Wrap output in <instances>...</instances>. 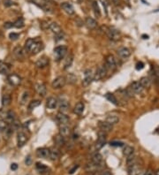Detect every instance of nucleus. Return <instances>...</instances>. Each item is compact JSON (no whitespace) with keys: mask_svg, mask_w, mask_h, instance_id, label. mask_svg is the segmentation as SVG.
Wrapping results in <instances>:
<instances>
[{"mask_svg":"<svg viewBox=\"0 0 159 175\" xmlns=\"http://www.w3.org/2000/svg\"><path fill=\"white\" fill-rule=\"evenodd\" d=\"M96 175H112L110 171H102V172H96Z\"/></svg>","mask_w":159,"mask_h":175,"instance_id":"603ef678","label":"nucleus"},{"mask_svg":"<svg viewBox=\"0 0 159 175\" xmlns=\"http://www.w3.org/2000/svg\"><path fill=\"white\" fill-rule=\"evenodd\" d=\"M35 90L41 97H44L47 92L46 87L43 83H37L35 85Z\"/></svg>","mask_w":159,"mask_h":175,"instance_id":"5701e85b","label":"nucleus"},{"mask_svg":"<svg viewBox=\"0 0 159 175\" xmlns=\"http://www.w3.org/2000/svg\"><path fill=\"white\" fill-rule=\"evenodd\" d=\"M31 161H32L31 157H30V156H27V158H26V161H25V163H26V165H27V166H29V165L31 164Z\"/></svg>","mask_w":159,"mask_h":175,"instance_id":"6e6d98bb","label":"nucleus"},{"mask_svg":"<svg viewBox=\"0 0 159 175\" xmlns=\"http://www.w3.org/2000/svg\"><path fill=\"white\" fill-rule=\"evenodd\" d=\"M78 167H79L78 166H75V167H74V168H73V170L69 171V174H73V173H74V172H75V171H76L77 169H78Z\"/></svg>","mask_w":159,"mask_h":175,"instance_id":"bf43d9fd","label":"nucleus"},{"mask_svg":"<svg viewBox=\"0 0 159 175\" xmlns=\"http://www.w3.org/2000/svg\"><path fill=\"white\" fill-rule=\"evenodd\" d=\"M92 8H93V11H94V13L95 15L99 18L101 16V11H100V8H99V5L97 4L96 1H93L92 2Z\"/></svg>","mask_w":159,"mask_h":175,"instance_id":"473e14b6","label":"nucleus"},{"mask_svg":"<svg viewBox=\"0 0 159 175\" xmlns=\"http://www.w3.org/2000/svg\"><path fill=\"white\" fill-rule=\"evenodd\" d=\"M13 55L15 56V58L17 59H23L25 58V52L22 47L20 46H16L13 49Z\"/></svg>","mask_w":159,"mask_h":175,"instance_id":"ddd939ff","label":"nucleus"},{"mask_svg":"<svg viewBox=\"0 0 159 175\" xmlns=\"http://www.w3.org/2000/svg\"><path fill=\"white\" fill-rule=\"evenodd\" d=\"M61 7L63 8V10H64L67 14H69V15L74 14V9H73V6L71 4H69V3H67V2H64V3H62Z\"/></svg>","mask_w":159,"mask_h":175,"instance_id":"dca6fc26","label":"nucleus"},{"mask_svg":"<svg viewBox=\"0 0 159 175\" xmlns=\"http://www.w3.org/2000/svg\"><path fill=\"white\" fill-rule=\"evenodd\" d=\"M82 1H83V0H77V2H78V3H81Z\"/></svg>","mask_w":159,"mask_h":175,"instance_id":"0e129e2a","label":"nucleus"},{"mask_svg":"<svg viewBox=\"0 0 159 175\" xmlns=\"http://www.w3.org/2000/svg\"><path fill=\"white\" fill-rule=\"evenodd\" d=\"M113 2H114L115 4H119V0H113Z\"/></svg>","mask_w":159,"mask_h":175,"instance_id":"680f3d73","label":"nucleus"},{"mask_svg":"<svg viewBox=\"0 0 159 175\" xmlns=\"http://www.w3.org/2000/svg\"><path fill=\"white\" fill-rule=\"evenodd\" d=\"M103 160V157L100 153H95L91 157V162L94 164H101Z\"/></svg>","mask_w":159,"mask_h":175,"instance_id":"7c9ffc66","label":"nucleus"},{"mask_svg":"<svg viewBox=\"0 0 159 175\" xmlns=\"http://www.w3.org/2000/svg\"><path fill=\"white\" fill-rule=\"evenodd\" d=\"M99 128L101 129V131L104 132V133H109L111 131H112V125L109 124L106 121L104 122H99Z\"/></svg>","mask_w":159,"mask_h":175,"instance_id":"a211bd4d","label":"nucleus"},{"mask_svg":"<svg viewBox=\"0 0 159 175\" xmlns=\"http://www.w3.org/2000/svg\"><path fill=\"white\" fill-rule=\"evenodd\" d=\"M65 78L63 77V76H58L57 77L56 79L53 80L52 81V88L53 89H59L61 88H63L65 85Z\"/></svg>","mask_w":159,"mask_h":175,"instance_id":"39448f33","label":"nucleus"},{"mask_svg":"<svg viewBox=\"0 0 159 175\" xmlns=\"http://www.w3.org/2000/svg\"><path fill=\"white\" fill-rule=\"evenodd\" d=\"M119 116L116 115V114H111V115H108L106 117V122H108L109 124L111 125H114V124H117L119 122Z\"/></svg>","mask_w":159,"mask_h":175,"instance_id":"a878e982","label":"nucleus"},{"mask_svg":"<svg viewBox=\"0 0 159 175\" xmlns=\"http://www.w3.org/2000/svg\"><path fill=\"white\" fill-rule=\"evenodd\" d=\"M101 2H102L103 5H104V10H105V14L107 15V2H106V0H101Z\"/></svg>","mask_w":159,"mask_h":175,"instance_id":"5fc2aeb1","label":"nucleus"},{"mask_svg":"<svg viewBox=\"0 0 159 175\" xmlns=\"http://www.w3.org/2000/svg\"><path fill=\"white\" fill-rule=\"evenodd\" d=\"M28 97H29V94L27 91H25L22 96H21V98H20V104H25L27 103V101L28 100Z\"/></svg>","mask_w":159,"mask_h":175,"instance_id":"37998d69","label":"nucleus"},{"mask_svg":"<svg viewBox=\"0 0 159 175\" xmlns=\"http://www.w3.org/2000/svg\"><path fill=\"white\" fill-rule=\"evenodd\" d=\"M155 175H159V169L157 172H155Z\"/></svg>","mask_w":159,"mask_h":175,"instance_id":"e2e57ef3","label":"nucleus"},{"mask_svg":"<svg viewBox=\"0 0 159 175\" xmlns=\"http://www.w3.org/2000/svg\"><path fill=\"white\" fill-rule=\"evenodd\" d=\"M65 81H67L70 84H74L77 81V77L73 73H69L65 77Z\"/></svg>","mask_w":159,"mask_h":175,"instance_id":"4c0bfd02","label":"nucleus"},{"mask_svg":"<svg viewBox=\"0 0 159 175\" xmlns=\"http://www.w3.org/2000/svg\"><path fill=\"white\" fill-rule=\"evenodd\" d=\"M153 70H154V75H155V78H156V81L158 83L159 85V67L155 66Z\"/></svg>","mask_w":159,"mask_h":175,"instance_id":"49530a36","label":"nucleus"},{"mask_svg":"<svg viewBox=\"0 0 159 175\" xmlns=\"http://www.w3.org/2000/svg\"><path fill=\"white\" fill-rule=\"evenodd\" d=\"M41 104V101L40 100H33L29 103V105H28V109L31 111L35 108H36L37 106H39Z\"/></svg>","mask_w":159,"mask_h":175,"instance_id":"a19ab883","label":"nucleus"},{"mask_svg":"<svg viewBox=\"0 0 159 175\" xmlns=\"http://www.w3.org/2000/svg\"><path fill=\"white\" fill-rule=\"evenodd\" d=\"M13 27L16 28H22L24 27V20L22 18H19L14 23H13Z\"/></svg>","mask_w":159,"mask_h":175,"instance_id":"58836bf2","label":"nucleus"},{"mask_svg":"<svg viewBox=\"0 0 159 175\" xmlns=\"http://www.w3.org/2000/svg\"><path fill=\"white\" fill-rule=\"evenodd\" d=\"M33 4L42 9L46 12H52V7L50 4L48 2V0H30Z\"/></svg>","mask_w":159,"mask_h":175,"instance_id":"f257e3e1","label":"nucleus"},{"mask_svg":"<svg viewBox=\"0 0 159 175\" xmlns=\"http://www.w3.org/2000/svg\"><path fill=\"white\" fill-rule=\"evenodd\" d=\"M105 136H106V133H104L103 131H100L98 133V138H97V141L96 143V151L101 150L104 146V144L106 143V137Z\"/></svg>","mask_w":159,"mask_h":175,"instance_id":"7ed1b4c3","label":"nucleus"},{"mask_svg":"<svg viewBox=\"0 0 159 175\" xmlns=\"http://www.w3.org/2000/svg\"><path fill=\"white\" fill-rule=\"evenodd\" d=\"M73 56L72 54H70V55L66 58V59H65V68L66 69V68L70 67L71 65H72V63H73Z\"/></svg>","mask_w":159,"mask_h":175,"instance_id":"79ce46f5","label":"nucleus"},{"mask_svg":"<svg viewBox=\"0 0 159 175\" xmlns=\"http://www.w3.org/2000/svg\"><path fill=\"white\" fill-rule=\"evenodd\" d=\"M12 102V97L9 94H4L2 97V106L3 107H7L11 104Z\"/></svg>","mask_w":159,"mask_h":175,"instance_id":"bb28decb","label":"nucleus"},{"mask_svg":"<svg viewBox=\"0 0 159 175\" xmlns=\"http://www.w3.org/2000/svg\"><path fill=\"white\" fill-rule=\"evenodd\" d=\"M57 104H58V100L53 97H50L47 99V107L50 110H53L57 107Z\"/></svg>","mask_w":159,"mask_h":175,"instance_id":"b1692460","label":"nucleus"},{"mask_svg":"<svg viewBox=\"0 0 159 175\" xmlns=\"http://www.w3.org/2000/svg\"><path fill=\"white\" fill-rule=\"evenodd\" d=\"M49 28L55 34V35H57V34H59L60 32H62L63 30L61 29V27H60V26L58 24V23H56V22H52V23H50V25H49Z\"/></svg>","mask_w":159,"mask_h":175,"instance_id":"393cba45","label":"nucleus"},{"mask_svg":"<svg viewBox=\"0 0 159 175\" xmlns=\"http://www.w3.org/2000/svg\"><path fill=\"white\" fill-rule=\"evenodd\" d=\"M60 157V152L57 149V148H51L50 149V158L52 160V161H55V160H58Z\"/></svg>","mask_w":159,"mask_h":175,"instance_id":"4be33fe9","label":"nucleus"},{"mask_svg":"<svg viewBox=\"0 0 159 175\" xmlns=\"http://www.w3.org/2000/svg\"><path fill=\"white\" fill-rule=\"evenodd\" d=\"M69 108V103L65 100V99H62L59 101V109H60V112H65L68 110Z\"/></svg>","mask_w":159,"mask_h":175,"instance_id":"c756f323","label":"nucleus"},{"mask_svg":"<svg viewBox=\"0 0 159 175\" xmlns=\"http://www.w3.org/2000/svg\"><path fill=\"white\" fill-rule=\"evenodd\" d=\"M118 55L122 58H127L130 57L131 51H130L129 49H127L126 47H122V48H119L118 50Z\"/></svg>","mask_w":159,"mask_h":175,"instance_id":"2eb2a0df","label":"nucleus"},{"mask_svg":"<svg viewBox=\"0 0 159 175\" xmlns=\"http://www.w3.org/2000/svg\"><path fill=\"white\" fill-rule=\"evenodd\" d=\"M129 175H140L142 172V166L137 162L128 166Z\"/></svg>","mask_w":159,"mask_h":175,"instance_id":"20e7f679","label":"nucleus"},{"mask_svg":"<svg viewBox=\"0 0 159 175\" xmlns=\"http://www.w3.org/2000/svg\"><path fill=\"white\" fill-rule=\"evenodd\" d=\"M105 64H106V68H110L112 70H114L117 67V62L113 55H108L106 57Z\"/></svg>","mask_w":159,"mask_h":175,"instance_id":"1a4fd4ad","label":"nucleus"},{"mask_svg":"<svg viewBox=\"0 0 159 175\" xmlns=\"http://www.w3.org/2000/svg\"><path fill=\"white\" fill-rule=\"evenodd\" d=\"M19 37V35L17 34V33L12 32V33H10V34H9V38H10L12 41H16Z\"/></svg>","mask_w":159,"mask_h":175,"instance_id":"09e8293b","label":"nucleus"},{"mask_svg":"<svg viewBox=\"0 0 159 175\" xmlns=\"http://www.w3.org/2000/svg\"><path fill=\"white\" fill-rule=\"evenodd\" d=\"M110 144L111 146H113V147H122L124 145V143L120 142H112Z\"/></svg>","mask_w":159,"mask_h":175,"instance_id":"8fccbe9b","label":"nucleus"},{"mask_svg":"<svg viewBox=\"0 0 159 175\" xmlns=\"http://www.w3.org/2000/svg\"><path fill=\"white\" fill-rule=\"evenodd\" d=\"M123 154H124V156L127 157V158L129 157V156H131V155H133V154H134V148L131 147V146L127 145V146L124 148V150H123Z\"/></svg>","mask_w":159,"mask_h":175,"instance_id":"f704fd0d","label":"nucleus"},{"mask_svg":"<svg viewBox=\"0 0 159 175\" xmlns=\"http://www.w3.org/2000/svg\"><path fill=\"white\" fill-rule=\"evenodd\" d=\"M143 67H144V65H143V63H142V62H140V63H138V64L136 65V69H137V70L142 69Z\"/></svg>","mask_w":159,"mask_h":175,"instance_id":"4d7b16f0","label":"nucleus"},{"mask_svg":"<svg viewBox=\"0 0 159 175\" xmlns=\"http://www.w3.org/2000/svg\"><path fill=\"white\" fill-rule=\"evenodd\" d=\"M43 49V44L42 43V42H39L37 40H35L34 43L32 44L30 50H29V52H31L32 54H37L39 53L41 50H42Z\"/></svg>","mask_w":159,"mask_h":175,"instance_id":"6e6552de","label":"nucleus"},{"mask_svg":"<svg viewBox=\"0 0 159 175\" xmlns=\"http://www.w3.org/2000/svg\"><path fill=\"white\" fill-rule=\"evenodd\" d=\"M48 64H49V59L46 57H42L36 61L35 66L37 68H44L48 66Z\"/></svg>","mask_w":159,"mask_h":175,"instance_id":"412c9836","label":"nucleus"},{"mask_svg":"<svg viewBox=\"0 0 159 175\" xmlns=\"http://www.w3.org/2000/svg\"><path fill=\"white\" fill-rule=\"evenodd\" d=\"M107 36L109 37L110 40L112 41H118L120 38V33L119 30L114 29V28H108L107 32H106Z\"/></svg>","mask_w":159,"mask_h":175,"instance_id":"0eeeda50","label":"nucleus"},{"mask_svg":"<svg viewBox=\"0 0 159 175\" xmlns=\"http://www.w3.org/2000/svg\"><path fill=\"white\" fill-rule=\"evenodd\" d=\"M57 120L61 124V125H66L69 122L68 117L64 113V112H58L57 114Z\"/></svg>","mask_w":159,"mask_h":175,"instance_id":"6ab92c4d","label":"nucleus"},{"mask_svg":"<svg viewBox=\"0 0 159 175\" xmlns=\"http://www.w3.org/2000/svg\"><path fill=\"white\" fill-rule=\"evenodd\" d=\"M36 155L40 158H48L50 157V149L41 148L36 151Z\"/></svg>","mask_w":159,"mask_h":175,"instance_id":"4468645a","label":"nucleus"},{"mask_svg":"<svg viewBox=\"0 0 159 175\" xmlns=\"http://www.w3.org/2000/svg\"><path fill=\"white\" fill-rule=\"evenodd\" d=\"M67 53V48L65 46H58L54 49V55L57 61L63 59Z\"/></svg>","mask_w":159,"mask_h":175,"instance_id":"f03ea898","label":"nucleus"},{"mask_svg":"<svg viewBox=\"0 0 159 175\" xmlns=\"http://www.w3.org/2000/svg\"><path fill=\"white\" fill-rule=\"evenodd\" d=\"M131 90L135 94H140L143 90V87L140 83V81H135L131 85Z\"/></svg>","mask_w":159,"mask_h":175,"instance_id":"f3484780","label":"nucleus"},{"mask_svg":"<svg viewBox=\"0 0 159 175\" xmlns=\"http://www.w3.org/2000/svg\"><path fill=\"white\" fill-rule=\"evenodd\" d=\"M27 142V137L26 135V134L22 131H19L17 134V144L19 148L23 147L26 143Z\"/></svg>","mask_w":159,"mask_h":175,"instance_id":"9d476101","label":"nucleus"},{"mask_svg":"<svg viewBox=\"0 0 159 175\" xmlns=\"http://www.w3.org/2000/svg\"><path fill=\"white\" fill-rule=\"evenodd\" d=\"M105 97H106V99H107L108 101H110V102L112 103L113 104H115V105H118V104H119L118 100H117V98L115 97V96H114L113 94L107 93V94L105 95Z\"/></svg>","mask_w":159,"mask_h":175,"instance_id":"e433bc0d","label":"nucleus"},{"mask_svg":"<svg viewBox=\"0 0 159 175\" xmlns=\"http://www.w3.org/2000/svg\"><path fill=\"white\" fill-rule=\"evenodd\" d=\"M85 24L88 27V28L89 29H94L97 27V22L96 19H94L91 17H87L85 19Z\"/></svg>","mask_w":159,"mask_h":175,"instance_id":"aec40b11","label":"nucleus"},{"mask_svg":"<svg viewBox=\"0 0 159 175\" xmlns=\"http://www.w3.org/2000/svg\"><path fill=\"white\" fill-rule=\"evenodd\" d=\"M59 134L63 136V137H67L70 135V129L67 127V125H61L59 127Z\"/></svg>","mask_w":159,"mask_h":175,"instance_id":"cd10ccee","label":"nucleus"},{"mask_svg":"<svg viewBox=\"0 0 159 175\" xmlns=\"http://www.w3.org/2000/svg\"><path fill=\"white\" fill-rule=\"evenodd\" d=\"M36 169H37L40 173H44V172L47 171V167H46L44 165L41 164V163H36Z\"/></svg>","mask_w":159,"mask_h":175,"instance_id":"a18cd8bd","label":"nucleus"},{"mask_svg":"<svg viewBox=\"0 0 159 175\" xmlns=\"http://www.w3.org/2000/svg\"><path fill=\"white\" fill-rule=\"evenodd\" d=\"M13 1L12 0H4V6H6V7H9V6H12V4H13Z\"/></svg>","mask_w":159,"mask_h":175,"instance_id":"3c124183","label":"nucleus"},{"mask_svg":"<svg viewBox=\"0 0 159 175\" xmlns=\"http://www.w3.org/2000/svg\"><path fill=\"white\" fill-rule=\"evenodd\" d=\"M65 143V137H63L60 134L56 135V137H55V143L57 144V146H59V147L64 146Z\"/></svg>","mask_w":159,"mask_h":175,"instance_id":"72a5a7b5","label":"nucleus"},{"mask_svg":"<svg viewBox=\"0 0 159 175\" xmlns=\"http://www.w3.org/2000/svg\"><path fill=\"white\" fill-rule=\"evenodd\" d=\"M9 127V124L4 120H0V131L3 132L4 130H6V128Z\"/></svg>","mask_w":159,"mask_h":175,"instance_id":"c03bdc74","label":"nucleus"},{"mask_svg":"<svg viewBox=\"0 0 159 175\" xmlns=\"http://www.w3.org/2000/svg\"><path fill=\"white\" fill-rule=\"evenodd\" d=\"M10 72V66L7 64L0 63V73L2 74H7Z\"/></svg>","mask_w":159,"mask_h":175,"instance_id":"c9c22d12","label":"nucleus"},{"mask_svg":"<svg viewBox=\"0 0 159 175\" xmlns=\"http://www.w3.org/2000/svg\"><path fill=\"white\" fill-rule=\"evenodd\" d=\"M35 40V39L29 38V39H27V40L26 41V42H25V47H24V49H25V50H26V51H29V50H30V48H31L32 44L34 43Z\"/></svg>","mask_w":159,"mask_h":175,"instance_id":"ea45409f","label":"nucleus"},{"mask_svg":"<svg viewBox=\"0 0 159 175\" xmlns=\"http://www.w3.org/2000/svg\"><path fill=\"white\" fill-rule=\"evenodd\" d=\"M17 168H18L17 164H12V166H11V169H12V170L15 171V170H17Z\"/></svg>","mask_w":159,"mask_h":175,"instance_id":"13d9d810","label":"nucleus"},{"mask_svg":"<svg viewBox=\"0 0 159 175\" xmlns=\"http://www.w3.org/2000/svg\"><path fill=\"white\" fill-rule=\"evenodd\" d=\"M84 108H85V105L82 102H79L76 104V105L74 106V109H73V112L74 113L78 114V115H81L83 111H84Z\"/></svg>","mask_w":159,"mask_h":175,"instance_id":"c85d7f7f","label":"nucleus"},{"mask_svg":"<svg viewBox=\"0 0 159 175\" xmlns=\"http://www.w3.org/2000/svg\"><path fill=\"white\" fill-rule=\"evenodd\" d=\"M140 83L142 84L143 89H148V88H150L151 86V81L148 77H142L140 80Z\"/></svg>","mask_w":159,"mask_h":175,"instance_id":"2f4dec72","label":"nucleus"},{"mask_svg":"<svg viewBox=\"0 0 159 175\" xmlns=\"http://www.w3.org/2000/svg\"><path fill=\"white\" fill-rule=\"evenodd\" d=\"M7 80H8L9 83H10L12 86H14V87L19 86V85L20 84V82H21V79L19 78V76H18V75L15 74V73L10 74V75L8 76Z\"/></svg>","mask_w":159,"mask_h":175,"instance_id":"9b49d317","label":"nucleus"},{"mask_svg":"<svg viewBox=\"0 0 159 175\" xmlns=\"http://www.w3.org/2000/svg\"><path fill=\"white\" fill-rule=\"evenodd\" d=\"M12 27H13V23H12V22H5L4 25V27L5 29H9V28H11Z\"/></svg>","mask_w":159,"mask_h":175,"instance_id":"864d4df0","label":"nucleus"},{"mask_svg":"<svg viewBox=\"0 0 159 175\" xmlns=\"http://www.w3.org/2000/svg\"><path fill=\"white\" fill-rule=\"evenodd\" d=\"M106 72H107V68L106 66H101L96 69V74L94 76V80L95 81H100L102 79H104L106 75Z\"/></svg>","mask_w":159,"mask_h":175,"instance_id":"423d86ee","label":"nucleus"},{"mask_svg":"<svg viewBox=\"0 0 159 175\" xmlns=\"http://www.w3.org/2000/svg\"><path fill=\"white\" fill-rule=\"evenodd\" d=\"M64 37H65V33H64L63 31H62V32H60L59 34L55 35V40H56V42H58V41L63 40V39H64Z\"/></svg>","mask_w":159,"mask_h":175,"instance_id":"de8ad7c7","label":"nucleus"},{"mask_svg":"<svg viewBox=\"0 0 159 175\" xmlns=\"http://www.w3.org/2000/svg\"><path fill=\"white\" fill-rule=\"evenodd\" d=\"M93 79H94V76H93V73H92V71L90 69L86 70L85 71V77H84V80L82 81L83 85L84 86H88L91 83Z\"/></svg>","mask_w":159,"mask_h":175,"instance_id":"f8f14e48","label":"nucleus"},{"mask_svg":"<svg viewBox=\"0 0 159 175\" xmlns=\"http://www.w3.org/2000/svg\"><path fill=\"white\" fill-rule=\"evenodd\" d=\"M144 175H155V173L152 172V171H148Z\"/></svg>","mask_w":159,"mask_h":175,"instance_id":"052dcab7","label":"nucleus"}]
</instances>
